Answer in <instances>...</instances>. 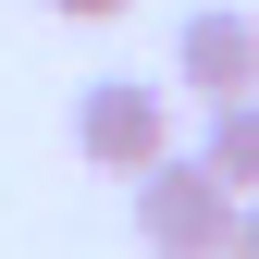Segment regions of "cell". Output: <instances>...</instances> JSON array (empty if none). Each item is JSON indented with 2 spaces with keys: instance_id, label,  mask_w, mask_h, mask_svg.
Masks as SVG:
<instances>
[{
  "instance_id": "6",
  "label": "cell",
  "mask_w": 259,
  "mask_h": 259,
  "mask_svg": "<svg viewBox=\"0 0 259 259\" xmlns=\"http://www.w3.org/2000/svg\"><path fill=\"white\" fill-rule=\"evenodd\" d=\"M50 13H74V25H111V13H123V0H50Z\"/></svg>"
},
{
  "instance_id": "1",
  "label": "cell",
  "mask_w": 259,
  "mask_h": 259,
  "mask_svg": "<svg viewBox=\"0 0 259 259\" xmlns=\"http://www.w3.org/2000/svg\"><path fill=\"white\" fill-rule=\"evenodd\" d=\"M136 247L148 259H235V185L198 148H160L136 173Z\"/></svg>"
},
{
  "instance_id": "5",
  "label": "cell",
  "mask_w": 259,
  "mask_h": 259,
  "mask_svg": "<svg viewBox=\"0 0 259 259\" xmlns=\"http://www.w3.org/2000/svg\"><path fill=\"white\" fill-rule=\"evenodd\" d=\"M235 259H259V198H235Z\"/></svg>"
},
{
  "instance_id": "3",
  "label": "cell",
  "mask_w": 259,
  "mask_h": 259,
  "mask_svg": "<svg viewBox=\"0 0 259 259\" xmlns=\"http://www.w3.org/2000/svg\"><path fill=\"white\" fill-rule=\"evenodd\" d=\"M173 87H185L198 111H222V99H259V13H235V0L185 13V25H173Z\"/></svg>"
},
{
  "instance_id": "4",
  "label": "cell",
  "mask_w": 259,
  "mask_h": 259,
  "mask_svg": "<svg viewBox=\"0 0 259 259\" xmlns=\"http://www.w3.org/2000/svg\"><path fill=\"white\" fill-rule=\"evenodd\" d=\"M198 160L235 185V198H259V99H222V111H210V136H198Z\"/></svg>"
},
{
  "instance_id": "2",
  "label": "cell",
  "mask_w": 259,
  "mask_h": 259,
  "mask_svg": "<svg viewBox=\"0 0 259 259\" xmlns=\"http://www.w3.org/2000/svg\"><path fill=\"white\" fill-rule=\"evenodd\" d=\"M74 148L99 160V173H123V185H136L148 160L173 148V87H148V74H99V87L74 99Z\"/></svg>"
}]
</instances>
